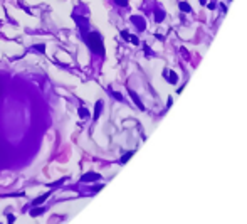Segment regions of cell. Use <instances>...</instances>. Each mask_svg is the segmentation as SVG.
Instances as JSON below:
<instances>
[{
	"mask_svg": "<svg viewBox=\"0 0 247 224\" xmlns=\"http://www.w3.org/2000/svg\"><path fill=\"white\" fill-rule=\"evenodd\" d=\"M131 20H133V22L138 25V27H140V29H145V20H143V19H140V17H133Z\"/></svg>",
	"mask_w": 247,
	"mask_h": 224,
	"instance_id": "cell-5",
	"label": "cell"
},
{
	"mask_svg": "<svg viewBox=\"0 0 247 224\" xmlns=\"http://www.w3.org/2000/svg\"><path fill=\"white\" fill-rule=\"evenodd\" d=\"M49 196H51V192H45V194L39 196L37 199H34V202H32V205H40L42 202H44V201H45V199H47V197H49Z\"/></svg>",
	"mask_w": 247,
	"mask_h": 224,
	"instance_id": "cell-3",
	"label": "cell"
},
{
	"mask_svg": "<svg viewBox=\"0 0 247 224\" xmlns=\"http://www.w3.org/2000/svg\"><path fill=\"white\" fill-rule=\"evenodd\" d=\"M130 94H131V96H133L134 103H136V105H138V106H140V108H143V105H141V103H140V99H138V96H136V94H134L133 91H131V93H130Z\"/></svg>",
	"mask_w": 247,
	"mask_h": 224,
	"instance_id": "cell-8",
	"label": "cell"
},
{
	"mask_svg": "<svg viewBox=\"0 0 247 224\" xmlns=\"http://www.w3.org/2000/svg\"><path fill=\"white\" fill-rule=\"evenodd\" d=\"M131 155H133V152H130V153H126V155H124V157L121 158V162H126V160H128V158H130Z\"/></svg>",
	"mask_w": 247,
	"mask_h": 224,
	"instance_id": "cell-10",
	"label": "cell"
},
{
	"mask_svg": "<svg viewBox=\"0 0 247 224\" xmlns=\"http://www.w3.org/2000/svg\"><path fill=\"white\" fill-rule=\"evenodd\" d=\"M103 110V101H97V106H96V111H94V120L99 118V113Z\"/></svg>",
	"mask_w": 247,
	"mask_h": 224,
	"instance_id": "cell-6",
	"label": "cell"
},
{
	"mask_svg": "<svg viewBox=\"0 0 247 224\" xmlns=\"http://www.w3.org/2000/svg\"><path fill=\"white\" fill-rule=\"evenodd\" d=\"M86 42H88V46H89V49L96 52V54H104V46H103V39L101 36L97 34V32H89L88 34V37H86Z\"/></svg>",
	"mask_w": 247,
	"mask_h": 224,
	"instance_id": "cell-1",
	"label": "cell"
},
{
	"mask_svg": "<svg viewBox=\"0 0 247 224\" xmlns=\"http://www.w3.org/2000/svg\"><path fill=\"white\" fill-rule=\"evenodd\" d=\"M42 212H45V209H44V207H34V209L30 211V216H34V217H37V216H40Z\"/></svg>",
	"mask_w": 247,
	"mask_h": 224,
	"instance_id": "cell-4",
	"label": "cell"
},
{
	"mask_svg": "<svg viewBox=\"0 0 247 224\" xmlns=\"http://www.w3.org/2000/svg\"><path fill=\"white\" fill-rule=\"evenodd\" d=\"M116 3H119V5H126L128 0H116Z\"/></svg>",
	"mask_w": 247,
	"mask_h": 224,
	"instance_id": "cell-12",
	"label": "cell"
},
{
	"mask_svg": "<svg viewBox=\"0 0 247 224\" xmlns=\"http://www.w3.org/2000/svg\"><path fill=\"white\" fill-rule=\"evenodd\" d=\"M77 113H79V116H81V118H88V116H89V111H88L86 108H79V110H77Z\"/></svg>",
	"mask_w": 247,
	"mask_h": 224,
	"instance_id": "cell-7",
	"label": "cell"
},
{
	"mask_svg": "<svg viewBox=\"0 0 247 224\" xmlns=\"http://www.w3.org/2000/svg\"><path fill=\"white\" fill-rule=\"evenodd\" d=\"M99 177H101L99 174H96V172H89V174H86V175L81 177V182H93V180H97Z\"/></svg>",
	"mask_w": 247,
	"mask_h": 224,
	"instance_id": "cell-2",
	"label": "cell"
},
{
	"mask_svg": "<svg viewBox=\"0 0 247 224\" xmlns=\"http://www.w3.org/2000/svg\"><path fill=\"white\" fill-rule=\"evenodd\" d=\"M34 49H37L39 52H44L45 51V46L44 44H37V46H34Z\"/></svg>",
	"mask_w": 247,
	"mask_h": 224,
	"instance_id": "cell-9",
	"label": "cell"
},
{
	"mask_svg": "<svg viewBox=\"0 0 247 224\" xmlns=\"http://www.w3.org/2000/svg\"><path fill=\"white\" fill-rule=\"evenodd\" d=\"M7 221H9V223H14V221H15V217H14L12 214H9V216H7Z\"/></svg>",
	"mask_w": 247,
	"mask_h": 224,
	"instance_id": "cell-11",
	"label": "cell"
}]
</instances>
